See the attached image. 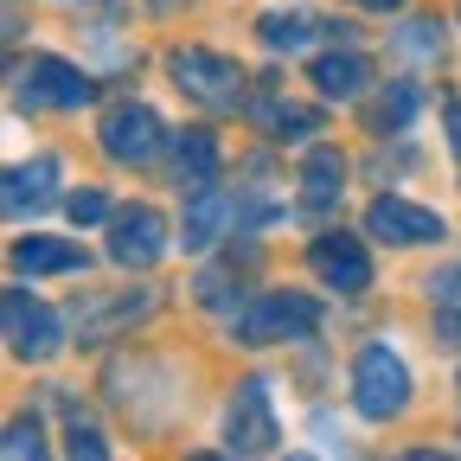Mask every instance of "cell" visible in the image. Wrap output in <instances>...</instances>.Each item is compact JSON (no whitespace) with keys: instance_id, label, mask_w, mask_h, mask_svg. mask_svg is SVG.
Returning a JSON list of instances; mask_svg holds the SVG:
<instances>
[{"instance_id":"cell-26","label":"cell","mask_w":461,"mask_h":461,"mask_svg":"<svg viewBox=\"0 0 461 461\" xmlns=\"http://www.w3.org/2000/svg\"><path fill=\"white\" fill-rule=\"evenodd\" d=\"M442 115H448V141H455V167H461V96H442Z\"/></svg>"},{"instance_id":"cell-27","label":"cell","mask_w":461,"mask_h":461,"mask_svg":"<svg viewBox=\"0 0 461 461\" xmlns=\"http://www.w3.org/2000/svg\"><path fill=\"white\" fill-rule=\"evenodd\" d=\"M353 7H372V14H397L403 0H353Z\"/></svg>"},{"instance_id":"cell-1","label":"cell","mask_w":461,"mask_h":461,"mask_svg":"<svg viewBox=\"0 0 461 461\" xmlns=\"http://www.w3.org/2000/svg\"><path fill=\"white\" fill-rule=\"evenodd\" d=\"M167 71H173V84H180V96L186 103H199V109H212V115H230V109H244V90H250V77L230 65L224 51H205V45H180V51H167Z\"/></svg>"},{"instance_id":"cell-21","label":"cell","mask_w":461,"mask_h":461,"mask_svg":"<svg viewBox=\"0 0 461 461\" xmlns=\"http://www.w3.org/2000/svg\"><path fill=\"white\" fill-rule=\"evenodd\" d=\"M397 51H403V58H417V65H442V26H436V20L397 26Z\"/></svg>"},{"instance_id":"cell-16","label":"cell","mask_w":461,"mask_h":461,"mask_svg":"<svg viewBox=\"0 0 461 461\" xmlns=\"http://www.w3.org/2000/svg\"><path fill=\"white\" fill-rule=\"evenodd\" d=\"M173 167H180V186H212L224 173V154H218V135L212 129H180L173 135Z\"/></svg>"},{"instance_id":"cell-11","label":"cell","mask_w":461,"mask_h":461,"mask_svg":"<svg viewBox=\"0 0 461 461\" xmlns=\"http://www.w3.org/2000/svg\"><path fill=\"white\" fill-rule=\"evenodd\" d=\"M224 224H244V205L230 199L218 180H212V186H193V199H186V218H180V244L199 257V250H212V244L224 238Z\"/></svg>"},{"instance_id":"cell-18","label":"cell","mask_w":461,"mask_h":461,"mask_svg":"<svg viewBox=\"0 0 461 461\" xmlns=\"http://www.w3.org/2000/svg\"><path fill=\"white\" fill-rule=\"evenodd\" d=\"M257 122L269 129V141H314L321 109H308V103H263Z\"/></svg>"},{"instance_id":"cell-15","label":"cell","mask_w":461,"mask_h":461,"mask_svg":"<svg viewBox=\"0 0 461 461\" xmlns=\"http://www.w3.org/2000/svg\"><path fill=\"white\" fill-rule=\"evenodd\" d=\"M339 193H346V154L339 148H314L308 167H302V205H308V218H327L339 205Z\"/></svg>"},{"instance_id":"cell-14","label":"cell","mask_w":461,"mask_h":461,"mask_svg":"<svg viewBox=\"0 0 461 461\" xmlns=\"http://www.w3.org/2000/svg\"><path fill=\"white\" fill-rule=\"evenodd\" d=\"M308 77H314V90H321L327 103H359L366 84H372V65H366L359 51H321Z\"/></svg>"},{"instance_id":"cell-6","label":"cell","mask_w":461,"mask_h":461,"mask_svg":"<svg viewBox=\"0 0 461 461\" xmlns=\"http://www.w3.org/2000/svg\"><path fill=\"white\" fill-rule=\"evenodd\" d=\"M96 141H103V154H109V160H122V167H148V160L167 148V122H160L148 103H122V109H109V115H103Z\"/></svg>"},{"instance_id":"cell-2","label":"cell","mask_w":461,"mask_h":461,"mask_svg":"<svg viewBox=\"0 0 461 461\" xmlns=\"http://www.w3.org/2000/svg\"><path fill=\"white\" fill-rule=\"evenodd\" d=\"M353 403L359 417L372 423H391L411 411V366H403L391 346H366V353L353 359Z\"/></svg>"},{"instance_id":"cell-28","label":"cell","mask_w":461,"mask_h":461,"mask_svg":"<svg viewBox=\"0 0 461 461\" xmlns=\"http://www.w3.org/2000/svg\"><path fill=\"white\" fill-rule=\"evenodd\" d=\"M442 327H448V339H461V314H442Z\"/></svg>"},{"instance_id":"cell-22","label":"cell","mask_w":461,"mask_h":461,"mask_svg":"<svg viewBox=\"0 0 461 461\" xmlns=\"http://www.w3.org/2000/svg\"><path fill=\"white\" fill-rule=\"evenodd\" d=\"M0 448H7V461H39L45 455V429H39V417H14L7 423V442H0Z\"/></svg>"},{"instance_id":"cell-23","label":"cell","mask_w":461,"mask_h":461,"mask_svg":"<svg viewBox=\"0 0 461 461\" xmlns=\"http://www.w3.org/2000/svg\"><path fill=\"white\" fill-rule=\"evenodd\" d=\"M65 212H71L77 224H103V218H109V199H103V193H71Z\"/></svg>"},{"instance_id":"cell-9","label":"cell","mask_w":461,"mask_h":461,"mask_svg":"<svg viewBox=\"0 0 461 461\" xmlns=\"http://www.w3.org/2000/svg\"><path fill=\"white\" fill-rule=\"evenodd\" d=\"M109 257L122 269H154L167 257V218L154 205H122L109 218Z\"/></svg>"},{"instance_id":"cell-12","label":"cell","mask_w":461,"mask_h":461,"mask_svg":"<svg viewBox=\"0 0 461 461\" xmlns=\"http://www.w3.org/2000/svg\"><path fill=\"white\" fill-rule=\"evenodd\" d=\"M58 173H65V160H58V154L20 160V167L7 173V218H14V224H26V218H39V212L58 205Z\"/></svg>"},{"instance_id":"cell-13","label":"cell","mask_w":461,"mask_h":461,"mask_svg":"<svg viewBox=\"0 0 461 461\" xmlns=\"http://www.w3.org/2000/svg\"><path fill=\"white\" fill-rule=\"evenodd\" d=\"M77 269H90L84 244H65V238H20L14 244V276H77Z\"/></svg>"},{"instance_id":"cell-17","label":"cell","mask_w":461,"mask_h":461,"mask_svg":"<svg viewBox=\"0 0 461 461\" xmlns=\"http://www.w3.org/2000/svg\"><path fill=\"white\" fill-rule=\"evenodd\" d=\"M148 308H154V295H148V288H141V295L129 288V295H115V302H96L90 314L77 308V321H84V339H103V333H115V327H129V321H141Z\"/></svg>"},{"instance_id":"cell-24","label":"cell","mask_w":461,"mask_h":461,"mask_svg":"<svg viewBox=\"0 0 461 461\" xmlns=\"http://www.w3.org/2000/svg\"><path fill=\"white\" fill-rule=\"evenodd\" d=\"M71 455H77V461H84V455H90V461H109V442H103L90 423H71Z\"/></svg>"},{"instance_id":"cell-5","label":"cell","mask_w":461,"mask_h":461,"mask_svg":"<svg viewBox=\"0 0 461 461\" xmlns=\"http://www.w3.org/2000/svg\"><path fill=\"white\" fill-rule=\"evenodd\" d=\"M276 442H282V423H276V403H269V378H244L230 411H224V448L230 455H269Z\"/></svg>"},{"instance_id":"cell-10","label":"cell","mask_w":461,"mask_h":461,"mask_svg":"<svg viewBox=\"0 0 461 461\" xmlns=\"http://www.w3.org/2000/svg\"><path fill=\"white\" fill-rule=\"evenodd\" d=\"M366 230H372L378 244H391V250H411V244H436L448 224L429 205H411V199H391L384 193V199L366 205Z\"/></svg>"},{"instance_id":"cell-4","label":"cell","mask_w":461,"mask_h":461,"mask_svg":"<svg viewBox=\"0 0 461 461\" xmlns=\"http://www.w3.org/2000/svg\"><path fill=\"white\" fill-rule=\"evenodd\" d=\"M90 96H96V84H90L77 65L51 58V51L14 65V103H20V109H84Z\"/></svg>"},{"instance_id":"cell-8","label":"cell","mask_w":461,"mask_h":461,"mask_svg":"<svg viewBox=\"0 0 461 461\" xmlns=\"http://www.w3.org/2000/svg\"><path fill=\"white\" fill-rule=\"evenodd\" d=\"M308 269L333 288V295H366L372 288V257H366V244L353 230H321L308 244Z\"/></svg>"},{"instance_id":"cell-25","label":"cell","mask_w":461,"mask_h":461,"mask_svg":"<svg viewBox=\"0 0 461 461\" xmlns=\"http://www.w3.org/2000/svg\"><path fill=\"white\" fill-rule=\"evenodd\" d=\"M429 288H436V302H442V308H455V302H461V263H455V269H436Z\"/></svg>"},{"instance_id":"cell-7","label":"cell","mask_w":461,"mask_h":461,"mask_svg":"<svg viewBox=\"0 0 461 461\" xmlns=\"http://www.w3.org/2000/svg\"><path fill=\"white\" fill-rule=\"evenodd\" d=\"M7 346H14V359L45 366L58 346H65V321H58L32 288H7Z\"/></svg>"},{"instance_id":"cell-19","label":"cell","mask_w":461,"mask_h":461,"mask_svg":"<svg viewBox=\"0 0 461 461\" xmlns=\"http://www.w3.org/2000/svg\"><path fill=\"white\" fill-rule=\"evenodd\" d=\"M411 115H417V84H391L378 103H372V129L378 135H397V129H411Z\"/></svg>"},{"instance_id":"cell-3","label":"cell","mask_w":461,"mask_h":461,"mask_svg":"<svg viewBox=\"0 0 461 461\" xmlns=\"http://www.w3.org/2000/svg\"><path fill=\"white\" fill-rule=\"evenodd\" d=\"M321 327V302L314 295H288V288H269L238 314V339L244 346H282V339H308Z\"/></svg>"},{"instance_id":"cell-20","label":"cell","mask_w":461,"mask_h":461,"mask_svg":"<svg viewBox=\"0 0 461 461\" xmlns=\"http://www.w3.org/2000/svg\"><path fill=\"white\" fill-rule=\"evenodd\" d=\"M257 32H263L269 51H302V45L314 39V20H308V14H263Z\"/></svg>"}]
</instances>
